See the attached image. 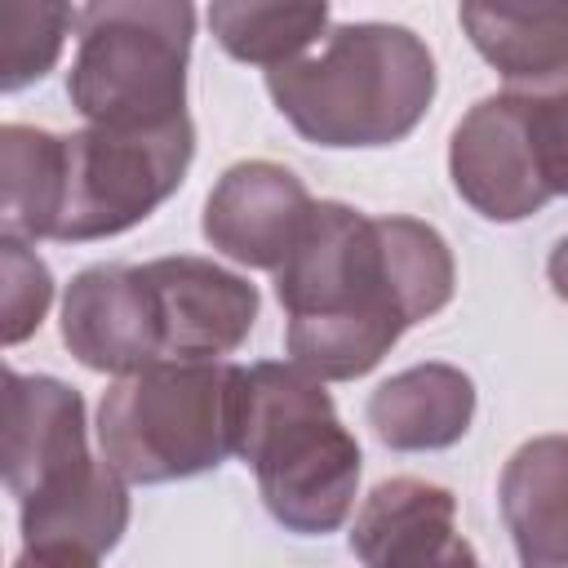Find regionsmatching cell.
<instances>
[{
	"instance_id": "13",
	"label": "cell",
	"mask_w": 568,
	"mask_h": 568,
	"mask_svg": "<svg viewBox=\"0 0 568 568\" xmlns=\"http://www.w3.org/2000/svg\"><path fill=\"white\" fill-rule=\"evenodd\" d=\"M457 18L510 93H568V0H457Z\"/></svg>"
},
{
	"instance_id": "19",
	"label": "cell",
	"mask_w": 568,
	"mask_h": 568,
	"mask_svg": "<svg viewBox=\"0 0 568 568\" xmlns=\"http://www.w3.org/2000/svg\"><path fill=\"white\" fill-rule=\"evenodd\" d=\"M71 0H0V89L18 93L44 80L71 36Z\"/></svg>"
},
{
	"instance_id": "5",
	"label": "cell",
	"mask_w": 568,
	"mask_h": 568,
	"mask_svg": "<svg viewBox=\"0 0 568 568\" xmlns=\"http://www.w3.org/2000/svg\"><path fill=\"white\" fill-rule=\"evenodd\" d=\"M191 0H84L67 98L89 124L155 129L186 115Z\"/></svg>"
},
{
	"instance_id": "12",
	"label": "cell",
	"mask_w": 568,
	"mask_h": 568,
	"mask_svg": "<svg viewBox=\"0 0 568 568\" xmlns=\"http://www.w3.org/2000/svg\"><path fill=\"white\" fill-rule=\"evenodd\" d=\"M457 497L439 484L395 475L382 479L355 510L351 555L368 568H422L470 564V546L457 537Z\"/></svg>"
},
{
	"instance_id": "4",
	"label": "cell",
	"mask_w": 568,
	"mask_h": 568,
	"mask_svg": "<svg viewBox=\"0 0 568 568\" xmlns=\"http://www.w3.org/2000/svg\"><path fill=\"white\" fill-rule=\"evenodd\" d=\"M240 364L155 359L120 373L98 404L102 457L129 484H173L235 453Z\"/></svg>"
},
{
	"instance_id": "7",
	"label": "cell",
	"mask_w": 568,
	"mask_h": 568,
	"mask_svg": "<svg viewBox=\"0 0 568 568\" xmlns=\"http://www.w3.org/2000/svg\"><path fill=\"white\" fill-rule=\"evenodd\" d=\"M453 191L488 222H524L555 195L541 178L532 138V98L493 93L479 98L453 129L448 142Z\"/></svg>"
},
{
	"instance_id": "20",
	"label": "cell",
	"mask_w": 568,
	"mask_h": 568,
	"mask_svg": "<svg viewBox=\"0 0 568 568\" xmlns=\"http://www.w3.org/2000/svg\"><path fill=\"white\" fill-rule=\"evenodd\" d=\"M0 280H4V346H18L40 328L53 302V275L40 262V253L27 248V240L0 235Z\"/></svg>"
},
{
	"instance_id": "11",
	"label": "cell",
	"mask_w": 568,
	"mask_h": 568,
	"mask_svg": "<svg viewBox=\"0 0 568 568\" xmlns=\"http://www.w3.org/2000/svg\"><path fill=\"white\" fill-rule=\"evenodd\" d=\"M62 342L93 373H133L160 355L155 293L142 266H84L62 297Z\"/></svg>"
},
{
	"instance_id": "3",
	"label": "cell",
	"mask_w": 568,
	"mask_h": 568,
	"mask_svg": "<svg viewBox=\"0 0 568 568\" xmlns=\"http://www.w3.org/2000/svg\"><path fill=\"white\" fill-rule=\"evenodd\" d=\"M266 93L315 146H390L430 111L435 58L408 27L346 22L324 36L320 53L271 67Z\"/></svg>"
},
{
	"instance_id": "22",
	"label": "cell",
	"mask_w": 568,
	"mask_h": 568,
	"mask_svg": "<svg viewBox=\"0 0 568 568\" xmlns=\"http://www.w3.org/2000/svg\"><path fill=\"white\" fill-rule=\"evenodd\" d=\"M546 275H550L555 297H559V302H568V235L550 248V257H546Z\"/></svg>"
},
{
	"instance_id": "16",
	"label": "cell",
	"mask_w": 568,
	"mask_h": 568,
	"mask_svg": "<svg viewBox=\"0 0 568 568\" xmlns=\"http://www.w3.org/2000/svg\"><path fill=\"white\" fill-rule=\"evenodd\" d=\"M475 422V382L453 364H413L368 395V426L395 453L453 448Z\"/></svg>"
},
{
	"instance_id": "9",
	"label": "cell",
	"mask_w": 568,
	"mask_h": 568,
	"mask_svg": "<svg viewBox=\"0 0 568 568\" xmlns=\"http://www.w3.org/2000/svg\"><path fill=\"white\" fill-rule=\"evenodd\" d=\"M142 271L155 293L164 359H222L253 333L257 288L244 275L191 253L142 262Z\"/></svg>"
},
{
	"instance_id": "21",
	"label": "cell",
	"mask_w": 568,
	"mask_h": 568,
	"mask_svg": "<svg viewBox=\"0 0 568 568\" xmlns=\"http://www.w3.org/2000/svg\"><path fill=\"white\" fill-rule=\"evenodd\" d=\"M532 138L550 195H568V93L532 98Z\"/></svg>"
},
{
	"instance_id": "8",
	"label": "cell",
	"mask_w": 568,
	"mask_h": 568,
	"mask_svg": "<svg viewBox=\"0 0 568 568\" xmlns=\"http://www.w3.org/2000/svg\"><path fill=\"white\" fill-rule=\"evenodd\" d=\"M84 399L49 373L4 377V488L18 501L49 497L84 479L102 457L89 453Z\"/></svg>"
},
{
	"instance_id": "18",
	"label": "cell",
	"mask_w": 568,
	"mask_h": 568,
	"mask_svg": "<svg viewBox=\"0 0 568 568\" xmlns=\"http://www.w3.org/2000/svg\"><path fill=\"white\" fill-rule=\"evenodd\" d=\"M62 209V133L0 129V226L18 240H53Z\"/></svg>"
},
{
	"instance_id": "15",
	"label": "cell",
	"mask_w": 568,
	"mask_h": 568,
	"mask_svg": "<svg viewBox=\"0 0 568 568\" xmlns=\"http://www.w3.org/2000/svg\"><path fill=\"white\" fill-rule=\"evenodd\" d=\"M501 524L524 568H568V435H537L497 479Z\"/></svg>"
},
{
	"instance_id": "1",
	"label": "cell",
	"mask_w": 568,
	"mask_h": 568,
	"mask_svg": "<svg viewBox=\"0 0 568 568\" xmlns=\"http://www.w3.org/2000/svg\"><path fill=\"white\" fill-rule=\"evenodd\" d=\"M453 288L457 266L435 226L315 200L297 244L275 271V297L288 315V359L320 382H355L373 373L413 324L444 311Z\"/></svg>"
},
{
	"instance_id": "14",
	"label": "cell",
	"mask_w": 568,
	"mask_h": 568,
	"mask_svg": "<svg viewBox=\"0 0 568 568\" xmlns=\"http://www.w3.org/2000/svg\"><path fill=\"white\" fill-rule=\"evenodd\" d=\"M22 524V555L18 564H58V568H84L106 559L124 528H129V479L102 457L84 479L18 501Z\"/></svg>"
},
{
	"instance_id": "17",
	"label": "cell",
	"mask_w": 568,
	"mask_h": 568,
	"mask_svg": "<svg viewBox=\"0 0 568 568\" xmlns=\"http://www.w3.org/2000/svg\"><path fill=\"white\" fill-rule=\"evenodd\" d=\"M217 49L248 67H284L328 36V0H209Z\"/></svg>"
},
{
	"instance_id": "2",
	"label": "cell",
	"mask_w": 568,
	"mask_h": 568,
	"mask_svg": "<svg viewBox=\"0 0 568 568\" xmlns=\"http://www.w3.org/2000/svg\"><path fill=\"white\" fill-rule=\"evenodd\" d=\"M235 457L253 466L262 506L297 537L337 532L359 488V444L333 395L302 364L262 359L240 373Z\"/></svg>"
},
{
	"instance_id": "10",
	"label": "cell",
	"mask_w": 568,
	"mask_h": 568,
	"mask_svg": "<svg viewBox=\"0 0 568 568\" xmlns=\"http://www.w3.org/2000/svg\"><path fill=\"white\" fill-rule=\"evenodd\" d=\"M311 209L315 200L293 169L275 160H240L213 182L200 231L231 262L253 271H280Z\"/></svg>"
},
{
	"instance_id": "6",
	"label": "cell",
	"mask_w": 568,
	"mask_h": 568,
	"mask_svg": "<svg viewBox=\"0 0 568 568\" xmlns=\"http://www.w3.org/2000/svg\"><path fill=\"white\" fill-rule=\"evenodd\" d=\"M195 155L191 115L155 129L89 124L62 133V209L53 240H111L151 217L186 178Z\"/></svg>"
}]
</instances>
